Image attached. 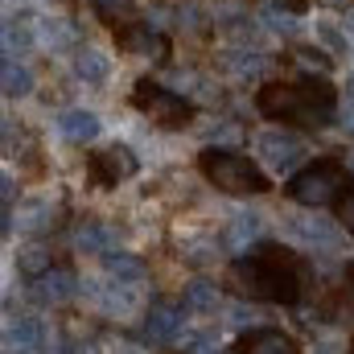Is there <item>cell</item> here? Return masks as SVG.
Listing matches in <instances>:
<instances>
[{"label": "cell", "mask_w": 354, "mask_h": 354, "mask_svg": "<svg viewBox=\"0 0 354 354\" xmlns=\"http://www.w3.org/2000/svg\"><path fill=\"white\" fill-rule=\"evenodd\" d=\"M305 276H309V268H305L301 256H292L288 248H272V243H260L243 260H235L239 288L256 301L297 305L301 292H305Z\"/></svg>", "instance_id": "1"}, {"label": "cell", "mask_w": 354, "mask_h": 354, "mask_svg": "<svg viewBox=\"0 0 354 354\" xmlns=\"http://www.w3.org/2000/svg\"><path fill=\"white\" fill-rule=\"evenodd\" d=\"M256 107L264 120L276 124H305V128H326L338 115V95L322 79H301V83H264L256 91Z\"/></svg>", "instance_id": "2"}, {"label": "cell", "mask_w": 354, "mask_h": 354, "mask_svg": "<svg viewBox=\"0 0 354 354\" xmlns=\"http://www.w3.org/2000/svg\"><path fill=\"white\" fill-rule=\"evenodd\" d=\"M198 169H202V177L214 189H223V194H268L272 189V181H268L264 169L252 157L235 153V149H202Z\"/></svg>", "instance_id": "3"}, {"label": "cell", "mask_w": 354, "mask_h": 354, "mask_svg": "<svg viewBox=\"0 0 354 354\" xmlns=\"http://www.w3.org/2000/svg\"><path fill=\"white\" fill-rule=\"evenodd\" d=\"M342 189H346V165H342V161H334V157H322V161H313V165L297 169V174L288 177V185H284L288 202L309 206V210L338 202V198H342Z\"/></svg>", "instance_id": "4"}, {"label": "cell", "mask_w": 354, "mask_h": 354, "mask_svg": "<svg viewBox=\"0 0 354 354\" xmlns=\"http://www.w3.org/2000/svg\"><path fill=\"white\" fill-rule=\"evenodd\" d=\"M132 107L140 111V115H149L157 128H189L194 124V115H198V107L189 103V99H181L177 91L161 87V83H153V79H140L136 87H132Z\"/></svg>", "instance_id": "5"}, {"label": "cell", "mask_w": 354, "mask_h": 354, "mask_svg": "<svg viewBox=\"0 0 354 354\" xmlns=\"http://www.w3.org/2000/svg\"><path fill=\"white\" fill-rule=\"evenodd\" d=\"M132 174H136V157H132L128 145H107V149H99V153L87 157V177H91V185H99V189H115L120 181H128Z\"/></svg>", "instance_id": "6"}, {"label": "cell", "mask_w": 354, "mask_h": 354, "mask_svg": "<svg viewBox=\"0 0 354 354\" xmlns=\"http://www.w3.org/2000/svg\"><path fill=\"white\" fill-rule=\"evenodd\" d=\"M256 153L264 157V165H272L276 174H288L305 157V145H301V136H292L284 128H268V132L256 136Z\"/></svg>", "instance_id": "7"}, {"label": "cell", "mask_w": 354, "mask_h": 354, "mask_svg": "<svg viewBox=\"0 0 354 354\" xmlns=\"http://www.w3.org/2000/svg\"><path fill=\"white\" fill-rule=\"evenodd\" d=\"M115 46L124 50V54H153V58H165V50H169V41L157 33V29H149V21H128V25H120L115 29Z\"/></svg>", "instance_id": "8"}, {"label": "cell", "mask_w": 354, "mask_h": 354, "mask_svg": "<svg viewBox=\"0 0 354 354\" xmlns=\"http://www.w3.org/2000/svg\"><path fill=\"white\" fill-rule=\"evenodd\" d=\"M181 313H185V305H174V301L149 305V313H145V338L149 342H177V334L185 326Z\"/></svg>", "instance_id": "9"}, {"label": "cell", "mask_w": 354, "mask_h": 354, "mask_svg": "<svg viewBox=\"0 0 354 354\" xmlns=\"http://www.w3.org/2000/svg\"><path fill=\"white\" fill-rule=\"evenodd\" d=\"M288 235L301 243V248H309V252H334L338 248V231H334V223H326V218H288Z\"/></svg>", "instance_id": "10"}, {"label": "cell", "mask_w": 354, "mask_h": 354, "mask_svg": "<svg viewBox=\"0 0 354 354\" xmlns=\"http://www.w3.org/2000/svg\"><path fill=\"white\" fill-rule=\"evenodd\" d=\"M79 292V280L66 272V268H50L46 276H37L33 284H29V297L37 301V305H62V301H71Z\"/></svg>", "instance_id": "11"}, {"label": "cell", "mask_w": 354, "mask_h": 354, "mask_svg": "<svg viewBox=\"0 0 354 354\" xmlns=\"http://www.w3.org/2000/svg\"><path fill=\"white\" fill-rule=\"evenodd\" d=\"M260 231H264V214H252V210L231 214V223L223 227V248L227 252H248V248H256Z\"/></svg>", "instance_id": "12"}, {"label": "cell", "mask_w": 354, "mask_h": 354, "mask_svg": "<svg viewBox=\"0 0 354 354\" xmlns=\"http://www.w3.org/2000/svg\"><path fill=\"white\" fill-rule=\"evenodd\" d=\"M58 132L71 140V145H91L99 136V115L87 111V107H66L58 115Z\"/></svg>", "instance_id": "13"}, {"label": "cell", "mask_w": 354, "mask_h": 354, "mask_svg": "<svg viewBox=\"0 0 354 354\" xmlns=\"http://www.w3.org/2000/svg\"><path fill=\"white\" fill-rule=\"evenodd\" d=\"M75 75H79L83 87H103L111 79V58L103 50H95V46H83L75 54Z\"/></svg>", "instance_id": "14"}, {"label": "cell", "mask_w": 354, "mask_h": 354, "mask_svg": "<svg viewBox=\"0 0 354 354\" xmlns=\"http://www.w3.org/2000/svg\"><path fill=\"white\" fill-rule=\"evenodd\" d=\"M239 354H301V351L284 330H252V334H243Z\"/></svg>", "instance_id": "15"}, {"label": "cell", "mask_w": 354, "mask_h": 354, "mask_svg": "<svg viewBox=\"0 0 354 354\" xmlns=\"http://www.w3.org/2000/svg\"><path fill=\"white\" fill-rule=\"evenodd\" d=\"M41 346V326L33 317H12L4 326V351L8 354H29Z\"/></svg>", "instance_id": "16"}, {"label": "cell", "mask_w": 354, "mask_h": 354, "mask_svg": "<svg viewBox=\"0 0 354 354\" xmlns=\"http://www.w3.org/2000/svg\"><path fill=\"white\" fill-rule=\"evenodd\" d=\"M181 305H185V313H194V317H210V313L223 309V297H218V288H214L210 280H194V284H185Z\"/></svg>", "instance_id": "17"}, {"label": "cell", "mask_w": 354, "mask_h": 354, "mask_svg": "<svg viewBox=\"0 0 354 354\" xmlns=\"http://www.w3.org/2000/svg\"><path fill=\"white\" fill-rule=\"evenodd\" d=\"M54 223H58V206H50V198H33V202H25V206L17 210V227L29 231V235H41V231H50Z\"/></svg>", "instance_id": "18"}, {"label": "cell", "mask_w": 354, "mask_h": 354, "mask_svg": "<svg viewBox=\"0 0 354 354\" xmlns=\"http://www.w3.org/2000/svg\"><path fill=\"white\" fill-rule=\"evenodd\" d=\"M29 37H33L37 46H46V50L71 46V29H66L58 17H37V21H29Z\"/></svg>", "instance_id": "19"}, {"label": "cell", "mask_w": 354, "mask_h": 354, "mask_svg": "<svg viewBox=\"0 0 354 354\" xmlns=\"http://www.w3.org/2000/svg\"><path fill=\"white\" fill-rule=\"evenodd\" d=\"M103 268H107V276H115L120 284H136V280L145 276V264H140L136 256H128V252H107V256H103Z\"/></svg>", "instance_id": "20"}, {"label": "cell", "mask_w": 354, "mask_h": 354, "mask_svg": "<svg viewBox=\"0 0 354 354\" xmlns=\"http://www.w3.org/2000/svg\"><path fill=\"white\" fill-rule=\"evenodd\" d=\"M0 79H4V99H25V95L33 91V75H29L21 62H12V58H4Z\"/></svg>", "instance_id": "21"}, {"label": "cell", "mask_w": 354, "mask_h": 354, "mask_svg": "<svg viewBox=\"0 0 354 354\" xmlns=\"http://www.w3.org/2000/svg\"><path fill=\"white\" fill-rule=\"evenodd\" d=\"M75 243H79V252L107 256V252H111V231H107L103 223H83V227H79V235H75Z\"/></svg>", "instance_id": "22"}, {"label": "cell", "mask_w": 354, "mask_h": 354, "mask_svg": "<svg viewBox=\"0 0 354 354\" xmlns=\"http://www.w3.org/2000/svg\"><path fill=\"white\" fill-rule=\"evenodd\" d=\"M17 272H21V276H29V280H37V276H46V272H50V248H41V243H33V248H25V252H17Z\"/></svg>", "instance_id": "23"}, {"label": "cell", "mask_w": 354, "mask_h": 354, "mask_svg": "<svg viewBox=\"0 0 354 354\" xmlns=\"http://www.w3.org/2000/svg\"><path fill=\"white\" fill-rule=\"evenodd\" d=\"M317 41H322V50H330V54H346V25H338V21H317Z\"/></svg>", "instance_id": "24"}, {"label": "cell", "mask_w": 354, "mask_h": 354, "mask_svg": "<svg viewBox=\"0 0 354 354\" xmlns=\"http://www.w3.org/2000/svg\"><path fill=\"white\" fill-rule=\"evenodd\" d=\"M223 62H227L239 79H243V75H260V71H264V54H256V50H231Z\"/></svg>", "instance_id": "25"}, {"label": "cell", "mask_w": 354, "mask_h": 354, "mask_svg": "<svg viewBox=\"0 0 354 354\" xmlns=\"http://www.w3.org/2000/svg\"><path fill=\"white\" fill-rule=\"evenodd\" d=\"M292 54H297V62L309 66V71H322V75L330 71V50H322V46H297Z\"/></svg>", "instance_id": "26"}, {"label": "cell", "mask_w": 354, "mask_h": 354, "mask_svg": "<svg viewBox=\"0 0 354 354\" xmlns=\"http://www.w3.org/2000/svg\"><path fill=\"white\" fill-rule=\"evenodd\" d=\"M91 8H95L103 21H111V25H115V21L132 8V0H91Z\"/></svg>", "instance_id": "27"}, {"label": "cell", "mask_w": 354, "mask_h": 354, "mask_svg": "<svg viewBox=\"0 0 354 354\" xmlns=\"http://www.w3.org/2000/svg\"><path fill=\"white\" fill-rule=\"evenodd\" d=\"M334 206H338V218H342V227L354 235V185H346V189H342V198H338Z\"/></svg>", "instance_id": "28"}, {"label": "cell", "mask_w": 354, "mask_h": 354, "mask_svg": "<svg viewBox=\"0 0 354 354\" xmlns=\"http://www.w3.org/2000/svg\"><path fill=\"white\" fill-rule=\"evenodd\" d=\"M342 124H346V132H354V95L346 99V107H342Z\"/></svg>", "instance_id": "29"}, {"label": "cell", "mask_w": 354, "mask_h": 354, "mask_svg": "<svg viewBox=\"0 0 354 354\" xmlns=\"http://www.w3.org/2000/svg\"><path fill=\"white\" fill-rule=\"evenodd\" d=\"M189 346H194V351H189V354H218V351H214V346H206V342H202V338H194V342H189Z\"/></svg>", "instance_id": "30"}, {"label": "cell", "mask_w": 354, "mask_h": 354, "mask_svg": "<svg viewBox=\"0 0 354 354\" xmlns=\"http://www.w3.org/2000/svg\"><path fill=\"white\" fill-rule=\"evenodd\" d=\"M322 4H330V8H338V12H346V8H354V0H322Z\"/></svg>", "instance_id": "31"}, {"label": "cell", "mask_w": 354, "mask_h": 354, "mask_svg": "<svg viewBox=\"0 0 354 354\" xmlns=\"http://www.w3.org/2000/svg\"><path fill=\"white\" fill-rule=\"evenodd\" d=\"M313 354H338V346H330V342H322V346H317Z\"/></svg>", "instance_id": "32"}, {"label": "cell", "mask_w": 354, "mask_h": 354, "mask_svg": "<svg viewBox=\"0 0 354 354\" xmlns=\"http://www.w3.org/2000/svg\"><path fill=\"white\" fill-rule=\"evenodd\" d=\"M346 165H351V174H354V149H351V157H346Z\"/></svg>", "instance_id": "33"}, {"label": "cell", "mask_w": 354, "mask_h": 354, "mask_svg": "<svg viewBox=\"0 0 354 354\" xmlns=\"http://www.w3.org/2000/svg\"><path fill=\"white\" fill-rule=\"evenodd\" d=\"M346 91H351V95H354V75H351V79H346Z\"/></svg>", "instance_id": "34"}, {"label": "cell", "mask_w": 354, "mask_h": 354, "mask_svg": "<svg viewBox=\"0 0 354 354\" xmlns=\"http://www.w3.org/2000/svg\"><path fill=\"white\" fill-rule=\"evenodd\" d=\"M351 280H354V268H351Z\"/></svg>", "instance_id": "35"}, {"label": "cell", "mask_w": 354, "mask_h": 354, "mask_svg": "<svg viewBox=\"0 0 354 354\" xmlns=\"http://www.w3.org/2000/svg\"><path fill=\"white\" fill-rule=\"evenodd\" d=\"M351 354H354V346H351Z\"/></svg>", "instance_id": "36"}]
</instances>
